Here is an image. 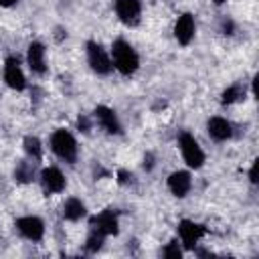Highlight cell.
<instances>
[{
    "label": "cell",
    "instance_id": "1",
    "mask_svg": "<svg viewBox=\"0 0 259 259\" xmlns=\"http://www.w3.org/2000/svg\"><path fill=\"white\" fill-rule=\"evenodd\" d=\"M111 55H113V67L121 73V75H134L138 71L140 59L138 53L134 51V47L130 42H125L123 38H117L111 47Z\"/></svg>",
    "mask_w": 259,
    "mask_h": 259
},
{
    "label": "cell",
    "instance_id": "2",
    "mask_svg": "<svg viewBox=\"0 0 259 259\" xmlns=\"http://www.w3.org/2000/svg\"><path fill=\"white\" fill-rule=\"evenodd\" d=\"M51 150L65 162H75L77 158V142L67 130H57L51 136Z\"/></svg>",
    "mask_w": 259,
    "mask_h": 259
},
{
    "label": "cell",
    "instance_id": "3",
    "mask_svg": "<svg viewBox=\"0 0 259 259\" xmlns=\"http://www.w3.org/2000/svg\"><path fill=\"white\" fill-rule=\"evenodd\" d=\"M178 144H180V152H182V158H184V162L190 166V168H200L202 164H204V152H202V148L198 146V142L194 140V136L192 134H180V138H178Z\"/></svg>",
    "mask_w": 259,
    "mask_h": 259
},
{
    "label": "cell",
    "instance_id": "4",
    "mask_svg": "<svg viewBox=\"0 0 259 259\" xmlns=\"http://www.w3.org/2000/svg\"><path fill=\"white\" fill-rule=\"evenodd\" d=\"M87 61L91 65V69L97 73V75H107L111 71V59L107 57L105 49L99 45V42H87Z\"/></svg>",
    "mask_w": 259,
    "mask_h": 259
},
{
    "label": "cell",
    "instance_id": "5",
    "mask_svg": "<svg viewBox=\"0 0 259 259\" xmlns=\"http://www.w3.org/2000/svg\"><path fill=\"white\" fill-rule=\"evenodd\" d=\"M115 12L123 24L136 26L140 22L142 4H140V0H115Z\"/></svg>",
    "mask_w": 259,
    "mask_h": 259
},
{
    "label": "cell",
    "instance_id": "6",
    "mask_svg": "<svg viewBox=\"0 0 259 259\" xmlns=\"http://www.w3.org/2000/svg\"><path fill=\"white\" fill-rule=\"evenodd\" d=\"M18 233L28 241H40L45 235V225L38 217H22L16 221Z\"/></svg>",
    "mask_w": 259,
    "mask_h": 259
},
{
    "label": "cell",
    "instance_id": "7",
    "mask_svg": "<svg viewBox=\"0 0 259 259\" xmlns=\"http://www.w3.org/2000/svg\"><path fill=\"white\" fill-rule=\"evenodd\" d=\"M4 81L10 89H16V91H22L26 87V79H24V73L18 65V59L10 57L6 59V65H4Z\"/></svg>",
    "mask_w": 259,
    "mask_h": 259
},
{
    "label": "cell",
    "instance_id": "8",
    "mask_svg": "<svg viewBox=\"0 0 259 259\" xmlns=\"http://www.w3.org/2000/svg\"><path fill=\"white\" fill-rule=\"evenodd\" d=\"M204 233L206 231H204L202 225H198L194 221H188V219L180 221V225H178V235H180V239H182V243H184L186 249H192Z\"/></svg>",
    "mask_w": 259,
    "mask_h": 259
},
{
    "label": "cell",
    "instance_id": "9",
    "mask_svg": "<svg viewBox=\"0 0 259 259\" xmlns=\"http://www.w3.org/2000/svg\"><path fill=\"white\" fill-rule=\"evenodd\" d=\"M91 229L99 231L101 235H117L119 227H117V217L113 214V210H103L97 217L91 219Z\"/></svg>",
    "mask_w": 259,
    "mask_h": 259
},
{
    "label": "cell",
    "instance_id": "10",
    "mask_svg": "<svg viewBox=\"0 0 259 259\" xmlns=\"http://www.w3.org/2000/svg\"><path fill=\"white\" fill-rule=\"evenodd\" d=\"M174 36L180 45H188L194 36V16L190 12H184L178 16L176 24H174Z\"/></svg>",
    "mask_w": 259,
    "mask_h": 259
},
{
    "label": "cell",
    "instance_id": "11",
    "mask_svg": "<svg viewBox=\"0 0 259 259\" xmlns=\"http://www.w3.org/2000/svg\"><path fill=\"white\" fill-rule=\"evenodd\" d=\"M40 184H42V188H45L47 192L57 194V192H63V190H65L67 180H65V176L61 174L59 168H45V170L40 172Z\"/></svg>",
    "mask_w": 259,
    "mask_h": 259
},
{
    "label": "cell",
    "instance_id": "12",
    "mask_svg": "<svg viewBox=\"0 0 259 259\" xmlns=\"http://www.w3.org/2000/svg\"><path fill=\"white\" fill-rule=\"evenodd\" d=\"M190 186H192V178H190V174L184 172V170L172 172V174L168 176V188H170V192H172L174 196H178V198L186 196L188 190H190Z\"/></svg>",
    "mask_w": 259,
    "mask_h": 259
},
{
    "label": "cell",
    "instance_id": "13",
    "mask_svg": "<svg viewBox=\"0 0 259 259\" xmlns=\"http://www.w3.org/2000/svg\"><path fill=\"white\" fill-rule=\"evenodd\" d=\"M95 117L99 121V125L107 132V134H119L121 132V125L117 121V115L113 109L105 107V105H97L95 107Z\"/></svg>",
    "mask_w": 259,
    "mask_h": 259
},
{
    "label": "cell",
    "instance_id": "14",
    "mask_svg": "<svg viewBox=\"0 0 259 259\" xmlns=\"http://www.w3.org/2000/svg\"><path fill=\"white\" fill-rule=\"evenodd\" d=\"M26 61H28V67H30L32 73L42 75L47 71V65H45V47L40 42H30L28 45V53H26Z\"/></svg>",
    "mask_w": 259,
    "mask_h": 259
},
{
    "label": "cell",
    "instance_id": "15",
    "mask_svg": "<svg viewBox=\"0 0 259 259\" xmlns=\"http://www.w3.org/2000/svg\"><path fill=\"white\" fill-rule=\"evenodd\" d=\"M206 127H208L210 138L217 140V142H225V140H229L233 136V127L225 117H210Z\"/></svg>",
    "mask_w": 259,
    "mask_h": 259
},
{
    "label": "cell",
    "instance_id": "16",
    "mask_svg": "<svg viewBox=\"0 0 259 259\" xmlns=\"http://www.w3.org/2000/svg\"><path fill=\"white\" fill-rule=\"evenodd\" d=\"M85 204L79 200V198H69L63 206V217L69 219V221H79L85 217Z\"/></svg>",
    "mask_w": 259,
    "mask_h": 259
},
{
    "label": "cell",
    "instance_id": "17",
    "mask_svg": "<svg viewBox=\"0 0 259 259\" xmlns=\"http://www.w3.org/2000/svg\"><path fill=\"white\" fill-rule=\"evenodd\" d=\"M243 97H245V87L239 85V83H235V85H231V87H227V89L223 91L221 101H223L225 105H231V103H235V101H239V99H243Z\"/></svg>",
    "mask_w": 259,
    "mask_h": 259
},
{
    "label": "cell",
    "instance_id": "18",
    "mask_svg": "<svg viewBox=\"0 0 259 259\" xmlns=\"http://www.w3.org/2000/svg\"><path fill=\"white\" fill-rule=\"evenodd\" d=\"M24 152L30 156V158H34V160H38L40 158V140L36 138V136H26L24 138Z\"/></svg>",
    "mask_w": 259,
    "mask_h": 259
},
{
    "label": "cell",
    "instance_id": "19",
    "mask_svg": "<svg viewBox=\"0 0 259 259\" xmlns=\"http://www.w3.org/2000/svg\"><path fill=\"white\" fill-rule=\"evenodd\" d=\"M14 176H16V180H20V182H28V180H32V176H34V168H32V164H30V162H22V164L16 168Z\"/></svg>",
    "mask_w": 259,
    "mask_h": 259
},
{
    "label": "cell",
    "instance_id": "20",
    "mask_svg": "<svg viewBox=\"0 0 259 259\" xmlns=\"http://www.w3.org/2000/svg\"><path fill=\"white\" fill-rule=\"evenodd\" d=\"M103 239H105V235H101L99 231H93V229H91V233H89V237H87V251L95 253L97 249H101Z\"/></svg>",
    "mask_w": 259,
    "mask_h": 259
},
{
    "label": "cell",
    "instance_id": "21",
    "mask_svg": "<svg viewBox=\"0 0 259 259\" xmlns=\"http://www.w3.org/2000/svg\"><path fill=\"white\" fill-rule=\"evenodd\" d=\"M164 257H168V259H180V257H182V251H180V247H178L176 241H172V243L164 249Z\"/></svg>",
    "mask_w": 259,
    "mask_h": 259
},
{
    "label": "cell",
    "instance_id": "22",
    "mask_svg": "<svg viewBox=\"0 0 259 259\" xmlns=\"http://www.w3.org/2000/svg\"><path fill=\"white\" fill-rule=\"evenodd\" d=\"M249 178H251V182H257V162H253V166L249 170Z\"/></svg>",
    "mask_w": 259,
    "mask_h": 259
},
{
    "label": "cell",
    "instance_id": "23",
    "mask_svg": "<svg viewBox=\"0 0 259 259\" xmlns=\"http://www.w3.org/2000/svg\"><path fill=\"white\" fill-rule=\"evenodd\" d=\"M79 127H83V132H87L89 123H87V119H85V117H79Z\"/></svg>",
    "mask_w": 259,
    "mask_h": 259
},
{
    "label": "cell",
    "instance_id": "24",
    "mask_svg": "<svg viewBox=\"0 0 259 259\" xmlns=\"http://www.w3.org/2000/svg\"><path fill=\"white\" fill-rule=\"evenodd\" d=\"M14 2H18V0H0V6H12Z\"/></svg>",
    "mask_w": 259,
    "mask_h": 259
},
{
    "label": "cell",
    "instance_id": "25",
    "mask_svg": "<svg viewBox=\"0 0 259 259\" xmlns=\"http://www.w3.org/2000/svg\"><path fill=\"white\" fill-rule=\"evenodd\" d=\"M223 2H225V0H214V4H223Z\"/></svg>",
    "mask_w": 259,
    "mask_h": 259
}]
</instances>
